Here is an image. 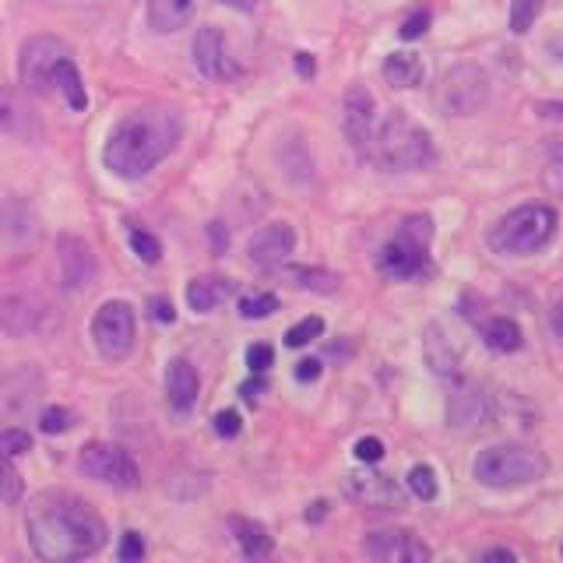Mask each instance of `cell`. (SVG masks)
<instances>
[{
	"instance_id": "cell-1",
	"label": "cell",
	"mask_w": 563,
	"mask_h": 563,
	"mask_svg": "<svg viewBox=\"0 0 563 563\" xmlns=\"http://www.w3.org/2000/svg\"><path fill=\"white\" fill-rule=\"evenodd\" d=\"M25 532L32 553L46 563H75L96 556L110 536L96 507L64 489H46L25 507Z\"/></svg>"
},
{
	"instance_id": "cell-2",
	"label": "cell",
	"mask_w": 563,
	"mask_h": 563,
	"mask_svg": "<svg viewBox=\"0 0 563 563\" xmlns=\"http://www.w3.org/2000/svg\"><path fill=\"white\" fill-rule=\"evenodd\" d=\"M180 145V117L173 110H134L110 131L102 163L120 180H141Z\"/></svg>"
},
{
	"instance_id": "cell-3",
	"label": "cell",
	"mask_w": 563,
	"mask_h": 563,
	"mask_svg": "<svg viewBox=\"0 0 563 563\" xmlns=\"http://www.w3.org/2000/svg\"><path fill=\"white\" fill-rule=\"evenodd\" d=\"M433 137L430 131L416 123L409 113L391 110L384 120H377L374 137L366 145V158L387 173H416L433 163Z\"/></svg>"
},
{
	"instance_id": "cell-4",
	"label": "cell",
	"mask_w": 563,
	"mask_h": 563,
	"mask_svg": "<svg viewBox=\"0 0 563 563\" xmlns=\"http://www.w3.org/2000/svg\"><path fill=\"white\" fill-rule=\"evenodd\" d=\"M430 243H433V222L427 216L401 219L395 236L380 246L377 268L384 278L409 282L430 272Z\"/></svg>"
},
{
	"instance_id": "cell-5",
	"label": "cell",
	"mask_w": 563,
	"mask_h": 563,
	"mask_svg": "<svg viewBox=\"0 0 563 563\" xmlns=\"http://www.w3.org/2000/svg\"><path fill=\"white\" fill-rule=\"evenodd\" d=\"M556 225H560V219L550 205H521L493 225L489 243L497 254L528 257V254L542 251V246L556 236Z\"/></svg>"
},
{
	"instance_id": "cell-6",
	"label": "cell",
	"mask_w": 563,
	"mask_h": 563,
	"mask_svg": "<svg viewBox=\"0 0 563 563\" xmlns=\"http://www.w3.org/2000/svg\"><path fill=\"white\" fill-rule=\"evenodd\" d=\"M472 475L489 489L532 486L545 475V457L521 444H493L472 462Z\"/></svg>"
},
{
	"instance_id": "cell-7",
	"label": "cell",
	"mask_w": 563,
	"mask_h": 563,
	"mask_svg": "<svg viewBox=\"0 0 563 563\" xmlns=\"http://www.w3.org/2000/svg\"><path fill=\"white\" fill-rule=\"evenodd\" d=\"M489 75L479 64H457L437 85V110L444 117H475L489 102Z\"/></svg>"
},
{
	"instance_id": "cell-8",
	"label": "cell",
	"mask_w": 563,
	"mask_h": 563,
	"mask_svg": "<svg viewBox=\"0 0 563 563\" xmlns=\"http://www.w3.org/2000/svg\"><path fill=\"white\" fill-rule=\"evenodd\" d=\"M137 339V317L134 307L123 303V299H106L92 317V342L99 349L102 360L120 363L131 356Z\"/></svg>"
},
{
	"instance_id": "cell-9",
	"label": "cell",
	"mask_w": 563,
	"mask_h": 563,
	"mask_svg": "<svg viewBox=\"0 0 563 563\" xmlns=\"http://www.w3.org/2000/svg\"><path fill=\"white\" fill-rule=\"evenodd\" d=\"M78 468L88 475V479L113 486V489L141 486V468L134 457L117 444H106V440H88V444L78 451Z\"/></svg>"
},
{
	"instance_id": "cell-10",
	"label": "cell",
	"mask_w": 563,
	"mask_h": 563,
	"mask_svg": "<svg viewBox=\"0 0 563 563\" xmlns=\"http://www.w3.org/2000/svg\"><path fill=\"white\" fill-rule=\"evenodd\" d=\"M70 57V46L57 35H32L22 46V57H18V75L29 96H53V70L57 64Z\"/></svg>"
},
{
	"instance_id": "cell-11",
	"label": "cell",
	"mask_w": 563,
	"mask_h": 563,
	"mask_svg": "<svg viewBox=\"0 0 563 563\" xmlns=\"http://www.w3.org/2000/svg\"><path fill=\"white\" fill-rule=\"evenodd\" d=\"M363 553L377 563H430V545L422 542L412 532H401V528H391V532H369L363 539Z\"/></svg>"
},
{
	"instance_id": "cell-12",
	"label": "cell",
	"mask_w": 563,
	"mask_h": 563,
	"mask_svg": "<svg viewBox=\"0 0 563 563\" xmlns=\"http://www.w3.org/2000/svg\"><path fill=\"white\" fill-rule=\"evenodd\" d=\"M49 303L35 292H8L0 296V328L14 339H25V334H40L46 328Z\"/></svg>"
},
{
	"instance_id": "cell-13",
	"label": "cell",
	"mask_w": 563,
	"mask_h": 563,
	"mask_svg": "<svg viewBox=\"0 0 563 563\" xmlns=\"http://www.w3.org/2000/svg\"><path fill=\"white\" fill-rule=\"evenodd\" d=\"M194 67L211 81H233L240 75V64L225 46V35L219 25H205L194 35Z\"/></svg>"
},
{
	"instance_id": "cell-14",
	"label": "cell",
	"mask_w": 563,
	"mask_h": 563,
	"mask_svg": "<svg viewBox=\"0 0 563 563\" xmlns=\"http://www.w3.org/2000/svg\"><path fill=\"white\" fill-rule=\"evenodd\" d=\"M377 128V99L369 96V88L352 85L345 99H342V131L349 137V145L360 155H366L369 137H374Z\"/></svg>"
},
{
	"instance_id": "cell-15",
	"label": "cell",
	"mask_w": 563,
	"mask_h": 563,
	"mask_svg": "<svg viewBox=\"0 0 563 563\" xmlns=\"http://www.w3.org/2000/svg\"><path fill=\"white\" fill-rule=\"evenodd\" d=\"M342 493L349 500L363 507H398L401 504V486L377 468H352L342 479Z\"/></svg>"
},
{
	"instance_id": "cell-16",
	"label": "cell",
	"mask_w": 563,
	"mask_h": 563,
	"mask_svg": "<svg viewBox=\"0 0 563 563\" xmlns=\"http://www.w3.org/2000/svg\"><path fill=\"white\" fill-rule=\"evenodd\" d=\"M57 251H60V286L67 292H81L92 286V278L99 272L92 246H88L81 236H60Z\"/></svg>"
},
{
	"instance_id": "cell-17",
	"label": "cell",
	"mask_w": 563,
	"mask_h": 563,
	"mask_svg": "<svg viewBox=\"0 0 563 563\" xmlns=\"http://www.w3.org/2000/svg\"><path fill=\"white\" fill-rule=\"evenodd\" d=\"M296 251V229L286 222H268L261 225L257 233L246 243V254L257 264V268H282Z\"/></svg>"
},
{
	"instance_id": "cell-18",
	"label": "cell",
	"mask_w": 563,
	"mask_h": 563,
	"mask_svg": "<svg viewBox=\"0 0 563 563\" xmlns=\"http://www.w3.org/2000/svg\"><path fill=\"white\" fill-rule=\"evenodd\" d=\"M166 395H169V409L187 416L194 405H198L201 395V380H198V369H194L187 360H169L166 366Z\"/></svg>"
},
{
	"instance_id": "cell-19",
	"label": "cell",
	"mask_w": 563,
	"mask_h": 563,
	"mask_svg": "<svg viewBox=\"0 0 563 563\" xmlns=\"http://www.w3.org/2000/svg\"><path fill=\"white\" fill-rule=\"evenodd\" d=\"M0 131L11 137H35V131H40L32 106L11 85H0Z\"/></svg>"
},
{
	"instance_id": "cell-20",
	"label": "cell",
	"mask_w": 563,
	"mask_h": 563,
	"mask_svg": "<svg viewBox=\"0 0 563 563\" xmlns=\"http://www.w3.org/2000/svg\"><path fill=\"white\" fill-rule=\"evenodd\" d=\"M489 419V401L479 387H457L448 401V422L454 430H472V427H483Z\"/></svg>"
},
{
	"instance_id": "cell-21",
	"label": "cell",
	"mask_w": 563,
	"mask_h": 563,
	"mask_svg": "<svg viewBox=\"0 0 563 563\" xmlns=\"http://www.w3.org/2000/svg\"><path fill=\"white\" fill-rule=\"evenodd\" d=\"M229 296H233V282L222 278V275H201V278L187 282V307L194 313L216 310V307L225 303Z\"/></svg>"
},
{
	"instance_id": "cell-22",
	"label": "cell",
	"mask_w": 563,
	"mask_h": 563,
	"mask_svg": "<svg viewBox=\"0 0 563 563\" xmlns=\"http://www.w3.org/2000/svg\"><path fill=\"white\" fill-rule=\"evenodd\" d=\"M229 532H233L240 553L246 560H268L275 553V542L268 536V528L251 521V518H229Z\"/></svg>"
},
{
	"instance_id": "cell-23",
	"label": "cell",
	"mask_w": 563,
	"mask_h": 563,
	"mask_svg": "<svg viewBox=\"0 0 563 563\" xmlns=\"http://www.w3.org/2000/svg\"><path fill=\"white\" fill-rule=\"evenodd\" d=\"M53 92H57L75 113H81L85 106H88V92H85V85H81V70H78L75 57H64L57 64V70H53Z\"/></svg>"
},
{
	"instance_id": "cell-24",
	"label": "cell",
	"mask_w": 563,
	"mask_h": 563,
	"mask_svg": "<svg viewBox=\"0 0 563 563\" xmlns=\"http://www.w3.org/2000/svg\"><path fill=\"white\" fill-rule=\"evenodd\" d=\"M422 75H427V70H422V60L409 49H398L384 60V81L391 88H416L422 81Z\"/></svg>"
},
{
	"instance_id": "cell-25",
	"label": "cell",
	"mask_w": 563,
	"mask_h": 563,
	"mask_svg": "<svg viewBox=\"0 0 563 563\" xmlns=\"http://www.w3.org/2000/svg\"><path fill=\"white\" fill-rule=\"evenodd\" d=\"M483 342L493 352H518L525 345V334H521L515 317H489V321L483 324Z\"/></svg>"
},
{
	"instance_id": "cell-26",
	"label": "cell",
	"mask_w": 563,
	"mask_h": 563,
	"mask_svg": "<svg viewBox=\"0 0 563 563\" xmlns=\"http://www.w3.org/2000/svg\"><path fill=\"white\" fill-rule=\"evenodd\" d=\"M427 363L440 377H454L457 374V349L448 342V334L440 331L437 324L427 331Z\"/></svg>"
},
{
	"instance_id": "cell-27",
	"label": "cell",
	"mask_w": 563,
	"mask_h": 563,
	"mask_svg": "<svg viewBox=\"0 0 563 563\" xmlns=\"http://www.w3.org/2000/svg\"><path fill=\"white\" fill-rule=\"evenodd\" d=\"M194 4H198V0H152L148 22H152L158 32H173V29H180V25L187 22L190 11H194Z\"/></svg>"
},
{
	"instance_id": "cell-28",
	"label": "cell",
	"mask_w": 563,
	"mask_h": 563,
	"mask_svg": "<svg viewBox=\"0 0 563 563\" xmlns=\"http://www.w3.org/2000/svg\"><path fill=\"white\" fill-rule=\"evenodd\" d=\"M286 278L292 282V286L307 289V292H334V289H339V282H342V275H334L328 268H307V264H289Z\"/></svg>"
},
{
	"instance_id": "cell-29",
	"label": "cell",
	"mask_w": 563,
	"mask_h": 563,
	"mask_svg": "<svg viewBox=\"0 0 563 563\" xmlns=\"http://www.w3.org/2000/svg\"><path fill=\"white\" fill-rule=\"evenodd\" d=\"M22 493H25V486H22V475H18V468H14V457L0 454V500L18 504L22 500Z\"/></svg>"
},
{
	"instance_id": "cell-30",
	"label": "cell",
	"mask_w": 563,
	"mask_h": 563,
	"mask_svg": "<svg viewBox=\"0 0 563 563\" xmlns=\"http://www.w3.org/2000/svg\"><path fill=\"white\" fill-rule=\"evenodd\" d=\"M324 334V317H303L299 324H292L289 331H286V345L289 349H303V345H310L313 339H321Z\"/></svg>"
},
{
	"instance_id": "cell-31",
	"label": "cell",
	"mask_w": 563,
	"mask_h": 563,
	"mask_svg": "<svg viewBox=\"0 0 563 563\" xmlns=\"http://www.w3.org/2000/svg\"><path fill=\"white\" fill-rule=\"evenodd\" d=\"M131 251L137 254L141 264L163 261V243H158V236H152L148 229H131Z\"/></svg>"
},
{
	"instance_id": "cell-32",
	"label": "cell",
	"mask_w": 563,
	"mask_h": 563,
	"mask_svg": "<svg viewBox=\"0 0 563 563\" xmlns=\"http://www.w3.org/2000/svg\"><path fill=\"white\" fill-rule=\"evenodd\" d=\"M278 310V296L275 292H251L240 299V313L246 321H261V317H272Z\"/></svg>"
},
{
	"instance_id": "cell-33",
	"label": "cell",
	"mask_w": 563,
	"mask_h": 563,
	"mask_svg": "<svg viewBox=\"0 0 563 563\" xmlns=\"http://www.w3.org/2000/svg\"><path fill=\"white\" fill-rule=\"evenodd\" d=\"M409 489H412V497H419V500H437V472L430 468V465H412V472H409Z\"/></svg>"
},
{
	"instance_id": "cell-34",
	"label": "cell",
	"mask_w": 563,
	"mask_h": 563,
	"mask_svg": "<svg viewBox=\"0 0 563 563\" xmlns=\"http://www.w3.org/2000/svg\"><path fill=\"white\" fill-rule=\"evenodd\" d=\"M542 4H545V0H515V4H510V29H515L518 35H525L528 29L536 25Z\"/></svg>"
},
{
	"instance_id": "cell-35",
	"label": "cell",
	"mask_w": 563,
	"mask_h": 563,
	"mask_svg": "<svg viewBox=\"0 0 563 563\" xmlns=\"http://www.w3.org/2000/svg\"><path fill=\"white\" fill-rule=\"evenodd\" d=\"M70 422H75V416H70L67 409H60V405H49V409H43V416H40V430L49 433V437H57V433L70 430Z\"/></svg>"
},
{
	"instance_id": "cell-36",
	"label": "cell",
	"mask_w": 563,
	"mask_h": 563,
	"mask_svg": "<svg viewBox=\"0 0 563 563\" xmlns=\"http://www.w3.org/2000/svg\"><path fill=\"white\" fill-rule=\"evenodd\" d=\"M32 451V437L25 433V430H4L0 433V454H8V457H22V454H29Z\"/></svg>"
},
{
	"instance_id": "cell-37",
	"label": "cell",
	"mask_w": 563,
	"mask_h": 563,
	"mask_svg": "<svg viewBox=\"0 0 563 563\" xmlns=\"http://www.w3.org/2000/svg\"><path fill=\"white\" fill-rule=\"evenodd\" d=\"M427 29H430V11H427V8H419V11H412L409 18H405L398 32H401V40H409V43H412V40H419V35L427 32Z\"/></svg>"
},
{
	"instance_id": "cell-38",
	"label": "cell",
	"mask_w": 563,
	"mask_h": 563,
	"mask_svg": "<svg viewBox=\"0 0 563 563\" xmlns=\"http://www.w3.org/2000/svg\"><path fill=\"white\" fill-rule=\"evenodd\" d=\"M275 363V349L272 345H264V342H254L251 349H246V366L254 369V374H264Z\"/></svg>"
},
{
	"instance_id": "cell-39",
	"label": "cell",
	"mask_w": 563,
	"mask_h": 563,
	"mask_svg": "<svg viewBox=\"0 0 563 563\" xmlns=\"http://www.w3.org/2000/svg\"><path fill=\"white\" fill-rule=\"evenodd\" d=\"M117 556H120L123 563H137L141 556H145V542H141V536H137V532H123Z\"/></svg>"
},
{
	"instance_id": "cell-40",
	"label": "cell",
	"mask_w": 563,
	"mask_h": 563,
	"mask_svg": "<svg viewBox=\"0 0 563 563\" xmlns=\"http://www.w3.org/2000/svg\"><path fill=\"white\" fill-rule=\"evenodd\" d=\"M356 457H360L363 465H377L380 457H384V440H377V437L356 440Z\"/></svg>"
},
{
	"instance_id": "cell-41",
	"label": "cell",
	"mask_w": 563,
	"mask_h": 563,
	"mask_svg": "<svg viewBox=\"0 0 563 563\" xmlns=\"http://www.w3.org/2000/svg\"><path fill=\"white\" fill-rule=\"evenodd\" d=\"M240 430H243V422H240V416H236L233 409L216 412V433H219V437L233 440V437H240Z\"/></svg>"
},
{
	"instance_id": "cell-42",
	"label": "cell",
	"mask_w": 563,
	"mask_h": 563,
	"mask_svg": "<svg viewBox=\"0 0 563 563\" xmlns=\"http://www.w3.org/2000/svg\"><path fill=\"white\" fill-rule=\"evenodd\" d=\"M545 184H550V190L563 194V148H556V152H553L550 169H545Z\"/></svg>"
},
{
	"instance_id": "cell-43",
	"label": "cell",
	"mask_w": 563,
	"mask_h": 563,
	"mask_svg": "<svg viewBox=\"0 0 563 563\" xmlns=\"http://www.w3.org/2000/svg\"><path fill=\"white\" fill-rule=\"evenodd\" d=\"M148 313L155 317L158 324H173L176 321V310L169 307V299H163V296H152L148 299Z\"/></svg>"
},
{
	"instance_id": "cell-44",
	"label": "cell",
	"mask_w": 563,
	"mask_h": 563,
	"mask_svg": "<svg viewBox=\"0 0 563 563\" xmlns=\"http://www.w3.org/2000/svg\"><path fill=\"white\" fill-rule=\"evenodd\" d=\"M321 374H324V363H321V360H299V363H296V380L313 384Z\"/></svg>"
},
{
	"instance_id": "cell-45",
	"label": "cell",
	"mask_w": 563,
	"mask_h": 563,
	"mask_svg": "<svg viewBox=\"0 0 563 563\" xmlns=\"http://www.w3.org/2000/svg\"><path fill=\"white\" fill-rule=\"evenodd\" d=\"M264 391H268V384H264L261 377H254V380H243V384H240V395H243V401H246V405H257Z\"/></svg>"
},
{
	"instance_id": "cell-46",
	"label": "cell",
	"mask_w": 563,
	"mask_h": 563,
	"mask_svg": "<svg viewBox=\"0 0 563 563\" xmlns=\"http://www.w3.org/2000/svg\"><path fill=\"white\" fill-rule=\"evenodd\" d=\"M296 70H299L303 78H313V75H317V64H313L310 53H296Z\"/></svg>"
},
{
	"instance_id": "cell-47",
	"label": "cell",
	"mask_w": 563,
	"mask_h": 563,
	"mask_svg": "<svg viewBox=\"0 0 563 563\" xmlns=\"http://www.w3.org/2000/svg\"><path fill=\"white\" fill-rule=\"evenodd\" d=\"M550 324H553V334L560 339V345H563V299L553 307V313H550Z\"/></svg>"
},
{
	"instance_id": "cell-48",
	"label": "cell",
	"mask_w": 563,
	"mask_h": 563,
	"mask_svg": "<svg viewBox=\"0 0 563 563\" xmlns=\"http://www.w3.org/2000/svg\"><path fill=\"white\" fill-rule=\"evenodd\" d=\"M483 560H507V563H518V553H515V550H486Z\"/></svg>"
},
{
	"instance_id": "cell-49",
	"label": "cell",
	"mask_w": 563,
	"mask_h": 563,
	"mask_svg": "<svg viewBox=\"0 0 563 563\" xmlns=\"http://www.w3.org/2000/svg\"><path fill=\"white\" fill-rule=\"evenodd\" d=\"M222 4H225V8H236V11H246V14H251V11L257 8V0H222Z\"/></svg>"
},
{
	"instance_id": "cell-50",
	"label": "cell",
	"mask_w": 563,
	"mask_h": 563,
	"mask_svg": "<svg viewBox=\"0 0 563 563\" xmlns=\"http://www.w3.org/2000/svg\"><path fill=\"white\" fill-rule=\"evenodd\" d=\"M324 507H328L324 500H317V504H313V510H310V515H307V518H310V521H317V518H324Z\"/></svg>"
}]
</instances>
